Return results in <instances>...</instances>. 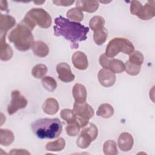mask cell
<instances>
[{"instance_id": "obj_13", "label": "cell", "mask_w": 155, "mask_h": 155, "mask_svg": "<svg viewBox=\"0 0 155 155\" xmlns=\"http://www.w3.org/2000/svg\"><path fill=\"white\" fill-rule=\"evenodd\" d=\"M71 61L74 67L80 70H85L88 66V61L86 54L81 51H77L73 53Z\"/></svg>"}, {"instance_id": "obj_10", "label": "cell", "mask_w": 155, "mask_h": 155, "mask_svg": "<svg viewBox=\"0 0 155 155\" xmlns=\"http://www.w3.org/2000/svg\"><path fill=\"white\" fill-rule=\"evenodd\" d=\"M56 71L59 79L64 82H70L73 81L75 76L72 73L70 65L66 62H61L56 65Z\"/></svg>"}, {"instance_id": "obj_35", "label": "cell", "mask_w": 155, "mask_h": 155, "mask_svg": "<svg viewBox=\"0 0 155 155\" xmlns=\"http://www.w3.org/2000/svg\"><path fill=\"white\" fill-rule=\"evenodd\" d=\"M74 1H53V3L59 6H70L73 4Z\"/></svg>"}, {"instance_id": "obj_28", "label": "cell", "mask_w": 155, "mask_h": 155, "mask_svg": "<svg viewBox=\"0 0 155 155\" xmlns=\"http://www.w3.org/2000/svg\"><path fill=\"white\" fill-rule=\"evenodd\" d=\"M41 82L44 88L50 92H53L57 87L56 81L54 78L50 76L44 77Z\"/></svg>"}, {"instance_id": "obj_22", "label": "cell", "mask_w": 155, "mask_h": 155, "mask_svg": "<svg viewBox=\"0 0 155 155\" xmlns=\"http://www.w3.org/2000/svg\"><path fill=\"white\" fill-rule=\"evenodd\" d=\"M93 31V39L94 42L98 45L103 44L108 38V32L106 28L105 27H101L96 29Z\"/></svg>"}, {"instance_id": "obj_34", "label": "cell", "mask_w": 155, "mask_h": 155, "mask_svg": "<svg viewBox=\"0 0 155 155\" xmlns=\"http://www.w3.org/2000/svg\"><path fill=\"white\" fill-rule=\"evenodd\" d=\"M142 4L138 1H132L130 4V13L133 15H137L140 12L142 7Z\"/></svg>"}, {"instance_id": "obj_5", "label": "cell", "mask_w": 155, "mask_h": 155, "mask_svg": "<svg viewBox=\"0 0 155 155\" xmlns=\"http://www.w3.org/2000/svg\"><path fill=\"white\" fill-rule=\"evenodd\" d=\"M134 50V47L133 44L128 39L114 38L107 45L105 54L109 58H113L119 52H122L126 54H130Z\"/></svg>"}, {"instance_id": "obj_4", "label": "cell", "mask_w": 155, "mask_h": 155, "mask_svg": "<svg viewBox=\"0 0 155 155\" xmlns=\"http://www.w3.org/2000/svg\"><path fill=\"white\" fill-rule=\"evenodd\" d=\"M21 22L31 31L36 25L43 28H48L52 24L50 14L42 8H33L30 10Z\"/></svg>"}, {"instance_id": "obj_15", "label": "cell", "mask_w": 155, "mask_h": 155, "mask_svg": "<svg viewBox=\"0 0 155 155\" xmlns=\"http://www.w3.org/2000/svg\"><path fill=\"white\" fill-rule=\"evenodd\" d=\"M117 143L120 150L123 151H128L133 148L134 139L131 134L127 132H124L119 135Z\"/></svg>"}, {"instance_id": "obj_9", "label": "cell", "mask_w": 155, "mask_h": 155, "mask_svg": "<svg viewBox=\"0 0 155 155\" xmlns=\"http://www.w3.org/2000/svg\"><path fill=\"white\" fill-rule=\"evenodd\" d=\"M10 103L7 107V112L10 115L13 114L19 110L24 108L28 104L27 99L18 90L12 91Z\"/></svg>"}, {"instance_id": "obj_24", "label": "cell", "mask_w": 155, "mask_h": 155, "mask_svg": "<svg viewBox=\"0 0 155 155\" xmlns=\"http://www.w3.org/2000/svg\"><path fill=\"white\" fill-rule=\"evenodd\" d=\"M65 146V141L64 138L59 137L58 139L49 142L46 144L45 148L48 151H61Z\"/></svg>"}, {"instance_id": "obj_20", "label": "cell", "mask_w": 155, "mask_h": 155, "mask_svg": "<svg viewBox=\"0 0 155 155\" xmlns=\"http://www.w3.org/2000/svg\"><path fill=\"white\" fill-rule=\"evenodd\" d=\"M32 50L33 53L40 58H44L47 56L49 53L48 46L42 41H37L35 42Z\"/></svg>"}, {"instance_id": "obj_19", "label": "cell", "mask_w": 155, "mask_h": 155, "mask_svg": "<svg viewBox=\"0 0 155 155\" xmlns=\"http://www.w3.org/2000/svg\"><path fill=\"white\" fill-rule=\"evenodd\" d=\"M59 105L58 101L52 97L47 98L42 105L44 112L49 115L55 114L59 110Z\"/></svg>"}, {"instance_id": "obj_1", "label": "cell", "mask_w": 155, "mask_h": 155, "mask_svg": "<svg viewBox=\"0 0 155 155\" xmlns=\"http://www.w3.org/2000/svg\"><path fill=\"white\" fill-rule=\"evenodd\" d=\"M53 29L56 36H63L76 47H78L77 43L87 39L89 31L88 27L78 22L70 21L62 16L55 18Z\"/></svg>"}, {"instance_id": "obj_25", "label": "cell", "mask_w": 155, "mask_h": 155, "mask_svg": "<svg viewBox=\"0 0 155 155\" xmlns=\"http://www.w3.org/2000/svg\"><path fill=\"white\" fill-rule=\"evenodd\" d=\"M103 151L105 155H115L118 153L116 142L113 140H108L103 145Z\"/></svg>"}, {"instance_id": "obj_21", "label": "cell", "mask_w": 155, "mask_h": 155, "mask_svg": "<svg viewBox=\"0 0 155 155\" xmlns=\"http://www.w3.org/2000/svg\"><path fill=\"white\" fill-rule=\"evenodd\" d=\"M15 140L13 133L8 129H0V144L7 147L12 144Z\"/></svg>"}, {"instance_id": "obj_18", "label": "cell", "mask_w": 155, "mask_h": 155, "mask_svg": "<svg viewBox=\"0 0 155 155\" xmlns=\"http://www.w3.org/2000/svg\"><path fill=\"white\" fill-rule=\"evenodd\" d=\"M72 94L76 102L82 103L87 99V90L85 87L81 84H76L73 87Z\"/></svg>"}, {"instance_id": "obj_16", "label": "cell", "mask_w": 155, "mask_h": 155, "mask_svg": "<svg viewBox=\"0 0 155 155\" xmlns=\"http://www.w3.org/2000/svg\"><path fill=\"white\" fill-rule=\"evenodd\" d=\"M99 7V3L97 1L79 0L76 2V7L88 13L95 12Z\"/></svg>"}, {"instance_id": "obj_38", "label": "cell", "mask_w": 155, "mask_h": 155, "mask_svg": "<svg viewBox=\"0 0 155 155\" xmlns=\"http://www.w3.org/2000/svg\"><path fill=\"white\" fill-rule=\"evenodd\" d=\"M45 1H42V2H37V1H35V2H33L34 3H36V4H42V3H44Z\"/></svg>"}, {"instance_id": "obj_3", "label": "cell", "mask_w": 155, "mask_h": 155, "mask_svg": "<svg viewBox=\"0 0 155 155\" xmlns=\"http://www.w3.org/2000/svg\"><path fill=\"white\" fill-rule=\"evenodd\" d=\"M8 39L21 51H26L32 48L35 43L31 30L22 22L11 31Z\"/></svg>"}, {"instance_id": "obj_17", "label": "cell", "mask_w": 155, "mask_h": 155, "mask_svg": "<svg viewBox=\"0 0 155 155\" xmlns=\"http://www.w3.org/2000/svg\"><path fill=\"white\" fill-rule=\"evenodd\" d=\"M13 51L9 44L5 41V36H0V58L2 61H7L12 58Z\"/></svg>"}, {"instance_id": "obj_6", "label": "cell", "mask_w": 155, "mask_h": 155, "mask_svg": "<svg viewBox=\"0 0 155 155\" xmlns=\"http://www.w3.org/2000/svg\"><path fill=\"white\" fill-rule=\"evenodd\" d=\"M98 130L97 127L93 123L88 122L82 128L80 135L76 140V145L80 148H87L91 142L97 137Z\"/></svg>"}, {"instance_id": "obj_23", "label": "cell", "mask_w": 155, "mask_h": 155, "mask_svg": "<svg viewBox=\"0 0 155 155\" xmlns=\"http://www.w3.org/2000/svg\"><path fill=\"white\" fill-rule=\"evenodd\" d=\"M114 112V110L112 105L109 104L104 103L99 105L96 114L103 118H109L113 115Z\"/></svg>"}, {"instance_id": "obj_8", "label": "cell", "mask_w": 155, "mask_h": 155, "mask_svg": "<svg viewBox=\"0 0 155 155\" xmlns=\"http://www.w3.org/2000/svg\"><path fill=\"white\" fill-rule=\"evenodd\" d=\"M99 62L104 68L107 69L114 73H120L125 70V64L123 61L109 58L105 53L100 56Z\"/></svg>"}, {"instance_id": "obj_12", "label": "cell", "mask_w": 155, "mask_h": 155, "mask_svg": "<svg viewBox=\"0 0 155 155\" xmlns=\"http://www.w3.org/2000/svg\"><path fill=\"white\" fill-rule=\"evenodd\" d=\"M16 24L15 19L8 15L1 14L0 16V36H6L7 31Z\"/></svg>"}, {"instance_id": "obj_36", "label": "cell", "mask_w": 155, "mask_h": 155, "mask_svg": "<svg viewBox=\"0 0 155 155\" xmlns=\"http://www.w3.org/2000/svg\"><path fill=\"white\" fill-rule=\"evenodd\" d=\"M10 154H30V153L24 149H13L10 152Z\"/></svg>"}, {"instance_id": "obj_29", "label": "cell", "mask_w": 155, "mask_h": 155, "mask_svg": "<svg viewBox=\"0 0 155 155\" xmlns=\"http://www.w3.org/2000/svg\"><path fill=\"white\" fill-rule=\"evenodd\" d=\"M105 24L104 18L101 16H94L90 21L89 27L92 30L104 27Z\"/></svg>"}, {"instance_id": "obj_7", "label": "cell", "mask_w": 155, "mask_h": 155, "mask_svg": "<svg viewBox=\"0 0 155 155\" xmlns=\"http://www.w3.org/2000/svg\"><path fill=\"white\" fill-rule=\"evenodd\" d=\"M73 112L76 116V119L79 122L81 128H83L94 116L93 108L87 102L82 103L74 102L73 104Z\"/></svg>"}, {"instance_id": "obj_32", "label": "cell", "mask_w": 155, "mask_h": 155, "mask_svg": "<svg viewBox=\"0 0 155 155\" xmlns=\"http://www.w3.org/2000/svg\"><path fill=\"white\" fill-rule=\"evenodd\" d=\"M60 116L63 120H65L67 124H70L76 120V114L73 111L70 109L65 108L62 110L60 113Z\"/></svg>"}, {"instance_id": "obj_2", "label": "cell", "mask_w": 155, "mask_h": 155, "mask_svg": "<svg viewBox=\"0 0 155 155\" xmlns=\"http://www.w3.org/2000/svg\"><path fill=\"white\" fill-rule=\"evenodd\" d=\"M33 133L39 139H55L62 130L60 120L58 118H42L36 120L31 125Z\"/></svg>"}, {"instance_id": "obj_30", "label": "cell", "mask_w": 155, "mask_h": 155, "mask_svg": "<svg viewBox=\"0 0 155 155\" xmlns=\"http://www.w3.org/2000/svg\"><path fill=\"white\" fill-rule=\"evenodd\" d=\"M143 55L142 53L137 50L133 51L130 54H129L128 61L132 64L140 66L143 62Z\"/></svg>"}, {"instance_id": "obj_37", "label": "cell", "mask_w": 155, "mask_h": 155, "mask_svg": "<svg viewBox=\"0 0 155 155\" xmlns=\"http://www.w3.org/2000/svg\"><path fill=\"white\" fill-rule=\"evenodd\" d=\"M0 8L1 11H5L8 8V4L6 1H0Z\"/></svg>"}, {"instance_id": "obj_33", "label": "cell", "mask_w": 155, "mask_h": 155, "mask_svg": "<svg viewBox=\"0 0 155 155\" xmlns=\"http://www.w3.org/2000/svg\"><path fill=\"white\" fill-rule=\"evenodd\" d=\"M125 70L130 76H136L140 71V66L132 64L127 61L125 64Z\"/></svg>"}, {"instance_id": "obj_11", "label": "cell", "mask_w": 155, "mask_h": 155, "mask_svg": "<svg viewBox=\"0 0 155 155\" xmlns=\"http://www.w3.org/2000/svg\"><path fill=\"white\" fill-rule=\"evenodd\" d=\"M97 78L100 84L104 87H110L113 86L116 80L114 73L105 68H102L99 70Z\"/></svg>"}, {"instance_id": "obj_31", "label": "cell", "mask_w": 155, "mask_h": 155, "mask_svg": "<svg viewBox=\"0 0 155 155\" xmlns=\"http://www.w3.org/2000/svg\"><path fill=\"white\" fill-rule=\"evenodd\" d=\"M80 128L81 126L76 119V120L71 123L67 124V126L65 128V131L68 136H76L79 133Z\"/></svg>"}, {"instance_id": "obj_26", "label": "cell", "mask_w": 155, "mask_h": 155, "mask_svg": "<svg viewBox=\"0 0 155 155\" xmlns=\"http://www.w3.org/2000/svg\"><path fill=\"white\" fill-rule=\"evenodd\" d=\"M67 17L74 22H81L84 19V14L77 7H74L70 9L66 15Z\"/></svg>"}, {"instance_id": "obj_14", "label": "cell", "mask_w": 155, "mask_h": 155, "mask_svg": "<svg viewBox=\"0 0 155 155\" xmlns=\"http://www.w3.org/2000/svg\"><path fill=\"white\" fill-rule=\"evenodd\" d=\"M155 16V1H148L142 6L137 16L142 20H149Z\"/></svg>"}, {"instance_id": "obj_27", "label": "cell", "mask_w": 155, "mask_h": 155, "mask_svg": "<svg viewBox=\"0 0 155 155\" xmlns=\"http://www.w3.org/2000/svg\"><path fill=\"white\" fill-rule=\"evenodd\" d=\"M47 71L48 69L45 65L39 64L33 67L31 70V75L36 79H41L44 78L47 74Z\"/></svg>"}]
</instances>
